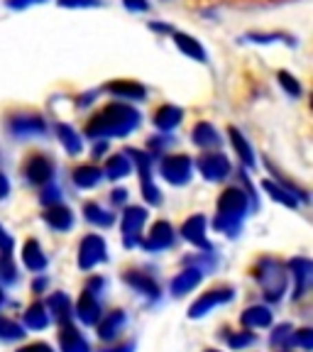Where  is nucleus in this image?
Here are the masks:
<instances>
[{
    "label": "nucleus",
    "instance_id": "f257e3e1",
    "mask_svg": "<svg viewBox=\"0 0 313 352\" xmlns=\"http://www.w3.org/2000/svg\"><path fill=\"white\" fill-rule=\"evenodd\" d=\"M140 125V113L125 103H110L86 125L88 138H122Z\"/></svg>",
    "mask_w": 313,
    "mask_h": 352
},
{
    "label": "nucleus",
    "instance_id": "f03ea898",
    "mask_svg": "<svg viewBox=\"0 0 313 352\" xmlns=\"http://www.w3.org/2000/svg\"><path fill=\"white\" fill-rule=\"evenodd\" d=\"M248 210V196L240 191V188H228L223 191L218 201V218H215V230H226L230 235H235L237 226H240V218Z\"/></svg>",
    "mask_w": 313,
    "mask_h": 352
},
{
    "label": "nucleus",
    "instance_id": "7ed1b4c3",
    "mask_svg": "<svg viewBox=\"0 0 313 352\" xmlns=\"http://www.w3.org/2000/svg\"><path fill=\"white\" fill-rule=\"evenodd\" d=\"M257 281L262 284L264 294L270 301H277L281 296V292L286 289V276H284V270H281V264L272 262V259H262L257 264Z\"/></svg>",
    "mask_w": 313,
    "mask_h": 352
},
{
    "label": "nucleus",
    "instance_id": "20e7f679",
    "mask_svg": "<svg viewBox=\"0 0 313 352\" xmlns=\"http://www.w3.org/2000/svg\"><path fill=\"white\" fill-rule=\"evenodd\" d=\"M162 176H164L169 184L182 186L191 179V160L186 154H169L164 162H162Z\"/></svg>",
    "mask_w": 313,
    "mask_h": 352
},
{
    "label": "nucleus",
    "instance_id": "39448f33",
    "mask_svg": "<svg viewBox=\"0 0 313 352\" xmlns=\"http://www.w3.org/2000/svg\"><path fill=\"white\" fill-rule=\"evenodd\" d=\"M105 259V242L98 235H86L81 240V248H78V267L81 270H91L94 264L103 262Z\"/></svg>",
    "mask_w": 313,
    "mask_h": 352
},
{
    "label": "nucleus",
    "instance_id": "423d86ee",
    "mask_svg": "<svg viewBox=\"0 0 313 352\" xmlns=\"http://www.w3.org/2000/svg\"><path fill=\"white\" fill-rule=\"evenodd\" d=\"M198 169L208 182H220L230 174V162H228L226 154H204L198 160Z\"/></svg>",
    "mask_w": 313,
    "mask_h": 352
},
{
    "label": "nucleus",
    "instance_id": "0eeeda50",
    "mask_svg": "<svg viewBox=\"0 0 313 352\" xmlns=\"http://www.w3.org/2000/svg\"><path fill=\"white\" fill-rule=\"evenodd\" d=\"M144 220H147V210L144 208H138V206L125 208L122 220H120V230H122V235H125L127 245H135V237H138L140 230H142Z\"/></svg>",
    "mask_w": 313,
    "mask_h": 352
},
{
    "label": "nucleus",
    "instance_id": "6e6552de",
    "mask_svg": "<svg viewBox=\"0 0 313 352\" xmlns=\"http://www.w3.org/2000/svg\"><path fill=\"white\" fill-rule=\"evenodd\" d=\"M25 174L32 184H50L54 176V162L44 154H32L28 166H25Z\"/></svg>",
    "mask_w": 313,
    "mask_h": 352
},
{
    "label": "nucleus",
    "instance_id": "1a4fd4ad",
    "mask_svg": "<svg viewBox=\"0 0 313 352\" xmlns=\"http://www.w3.org/2000/svg\"><path fill=\"white\" fill-rule=\"evenodd\" d=\"M182 235L186 237L191 245H196V248L211 250V242L206 240V218L204 215H193V218H188L182 226Z\"/></svg>",
    "mask_w": 313,
    "mask_h": 352
},
{
    "label": "nucleus",
    "instance_id": "9d476101",
    "mask_svg": "<svg viewBox=\"0 0 313 352\" xmlns=\"http://www.w3.org/2000/svg\"><path fill=\"white\" fill-rule=\"evenodd\" d=\"M171 240H174V230H171L169 223H164V220H160V223H154L152 230H149V235L144 237L142 248L144 250H164L171 245Z\"/></svg>",
    "mask_w": 313,
    "mask_h": 352
},
{
    "label": "nucleus",
    "instance_id": "9b49d317",
    "mask_svg": "<svg viewBox=\"0 0 313 352\" xmlns=\"http://www.w3.org/2000/svg\"><path fill=\"white\" fill-rule=\"evenodd\" d=\"M44 120L39 116H17L10 120V130L17 138H30V135H42L44 132Z\"/></svg>",
    "mask_w": 313,
    "mask_h": 352
},
{
    "label": "nucleus",
    "instance_id": "f8f14e48",
    "mask_svg": "<svg viewBox=\"0 0 313 352\" xmlns=\"http://www.w3.org/2000/svg\"><path fill=\"white\" fill-rule=\"evenodd\" d=\"M105 91L118 96V98H130V100H142L147 96L144 86H140L138 81H110L105 86Z\"/></svg>",
    "mask_w": 313,
    "mask_h": 352
},
{
    "label": "nucleus",
    "instance_id": "ddd939ff",
    "mask_svg": "<svg viewBox=\"0 0 313 352\" xmlns=\"http://www.w3.org/2000/svg\"><path fill=\"white\" fill-rule=\"evenodd\" d=\"M228 298H230V289H220V292L204 294V296L198 298V301L191 306V318H198V316H204L206 311H211V308L218 306V303L228 301Z\"/></svg>",
    "mask_w": 313,
    "mask_h": 352
},
{
    "label": "nucleus",
    "instance_id": "4468645a",
    "mask_svg": "<svg viewBox=\"0 0 313 352\" xmlns=\"http://www.w3.org/2000/svg\"><path fill=\"white\" fill-rule=\"evenodd\" d=\"M171 37H174L176 47H179V50H182L186 56H191V59H196V61H206V59H208L206 50L196 42V39L191 37V34H186V32H174Z\"/></svg>",
    "mask_w": 313,
    "mask_h": 352
},
{
    "label": "nucleus",
    "instance_id": "2eb2a0df",
    "mask_svg": "<svg viewBox=\"0 0 313 352\" xmlns=\"http://www.w3.org/2000/svg\"><path fill=\"white\" fill-rule=\"evenodd\" d=\"M184 118V110L176 108V105H162V108L154 110V125L160 127V130H171L182 122Z\"/></svg>",
    "mask_w": 313,
    "mask_h": 352
},
{
    "label": "nucleus",
    "instance_id": "dca6fc26",
    "mask_svg": "<svg viewBox=\"0 0 313 352\" xmlns=\"http://www.w3.org/2000/svg\"><path fill=\"white\" fill-rule=\"evenodd\" d=\"M44 220H47L54 230H69V228H72V223H74V215H72V210H69V208L54 204V206H50V208L44 210Z\"/></svg>",
    "mask_w": 313,
    "mask_h": 352
},
{
    "label": "nucleus",
    "instance_id": "f3484780",
    "mask_svg": "<svg viewBox=\"0 0 313 352\" xmlns=\"http://www.w3.org/2000/svg\"><path fill=\"white\" fill-rule=\"evenodd\" d=\"M76 316L83 320V323H96L100 318V308L98 301L94 298L91 292H83V296L78 298V306H76Z\"/></svg>",
    "mask_w": 313,
    "mask_h": 352
},
{
    "label": "nucleus",
    "instance_id": "a211bd4d",
    "mask_svg": "<svg viewBox=\"0 0 313 352\" xmlns=\"http://www.w3.org/2000/svg\"><path fill=\"white\" fill-rule=\"evenodd\" d=\"M22 262H25V267H28V270H32V272L44 270L47 259H44L42 248H39L37 240H28V242H25V248H22Z\"/></svg>",
    "mask_w": 313,
    "mask_h": 352
},
{
    "label": "nucleus",
    "instance_id": "6ab92c4d",
    "mask_svg": "<svg viewBox=\"0 0 313 352\" xmlns=\"http://www.w3.org/2000/svg\"><path fill=\"white\" fill-rule=\"evenodd\" d=\"M59 342H61V352H88V345L72 325H64V330L59 333Z\"/></svg>",
    "mask_w": 313,
    "mask_h": 352
},
{
    "label": "nucleus",
    "instance_id": "aec40b11",
    "mask_svg": "<svg viewBox=\"0 0 313 352\" xmlns=\"http://www.w3.org/2000/svg\"><path fill=\"white\" fill-rule=\"evenodd\" d=\"M218 132H215V127L211 122H198L193 127V144H198V147H218Z\"/></svg>",
    "mask_w": 313,
    "mask_h": 352
},
{
    "label": "nucleus",
    "instance_id": "412c9836",
    "mask_svg": "<svg viewBox=\"0 0 313 352\" xmlns=\"http://www.w3.org/2000/svg\"><path fill=\"white\" fill-rule=\"evenodd\" d=\"M100 176H103V171H100L98 166L83 164V166H78V169L74 171V182H76L78 188H94L96 184L100 182Z\"/></svg>",
    "mask_w": 313,
    "mask_h": 352
},
{
    "label": "nucleus",
    "instance_id": "4be33fe9",
    "mask_svg": "<svg viewBox=\"0 0 313 352\" xmlns=\"http://www.w3.org/2000/svg\"><path fill=\"white\" fill-rule=\"evenodd\" d=\"M228 132H230V142H233V147H235L237 157L242 160V164H245V166H255L252 147L248 144V140L242 138V132H240V130H235V127H230Z\"/></svg>",
    "mask_w": 313,
    "mask_h": 352
},
{
    "label": "nucleus",
    "instance_id": "5701e85b",
    "mask_svg": "<svg viewBox=\"0 0 313 352\" xmlns=\"http://www.w3.org/2000/svg\"><path fill=\"white\" fill-rule=\"evenodd\" d=\"M198 281H201V270H186L171 281V292H174L176 296H182V294L191 292Z\"/></svg>",
    "mask_w": 313,
    "mask_h": 352
},
{
    "label": "nucleus",
    "instance_id": "b1692460",
    "mask_svg": "<svg viewBox=\"0 0 313 352\" xmlns=\"http://www.w3.org/2000/svg\"><path fill=\"white\" fill-rule=\"evenodd\" d=\"M125 281L130 286H135L138 292L147 294V296H160V286L154 284L152 279H149L147 274H140V272H127L125 274Z\"/></svg>",
    "mask_w": 313,
    "mask_h": 352
},
{
    "label": "nucleus",
    "instance_id": "393cba45",
    "mask_svg": "<svg viewBox=\"0 0 313 352\" xmlns=\"http://www.w3.org/2000/svg\"><path fill=\"white\" fill-rule=\"evenodd\" d=\"M242 323L250 325V328H264V325L272 323V314L262 306L248 308V311L242 314Z\"/></svg>",
    "mask_w": 313,
    "mask_h": 352
},
{
    "label": "nucleus",
    "instance_id": "a878e982",
    "mask_svg": "<svg viewBox=\"0 0 313 352\" xmlns=\"http://www.w3.org/2000/svg\"><path fill=\"white\" fill-rule=\"evenodd\" d=\"M130 174V162H127V157H122V154H113L108 160V164H105V176L108 179H122V176Z\"/></svg>",
    "mask_w": 313,
    "mask_h": 352
},
{
    "label": "nucleus",
    "instance_id": "bb28decb",
    "mask_svg": "<svg viewBox=\"0 0 313 352\" xmlns=\"http://www.w3.org/2000/svg\"><path fill=\"white\" fill-rule=\"evenodd\" d=\"M56 135H59L61 144H64L69 154H78V152H81V140H78V135H76V130H74V127L56 125Z\"/></svg>",
    "mask_w": 313,
    "mask_h": 352
},
{
    "label": "nucleus",
    "instance_id": "cd10ccee",
    "mask_svg": "<svg viewBox=\"0 0 313 352\" xmlns=\"http://www.w3.org/2000/svg\"><path fill=\"white\" fill-rule=\"evenodd\" d=\"M122 323H125V316H122V311H113L108 318H103L98 323V336L100 338H113Z\"/></svg>",
    "mask_w": 313,
    "mask_h": 352
},
{
    "label": "nucleus",
    "instance_id": "c85d7f7f",
    "mask_svg": "<svg viewBox=\"0 0 313 352\" xmlns=\"http://www.w3.org/2000/svg\"><path fill=\"white\" fill-rule=\"evenodd\" d=\"M83 215H86L88 223H96V226H103V228L113 226V215L105 213V210L100 208V206H96V204H86V208H83Z\"/></svg>",
    "mask_w": 313,
    "mask_h": 352
},
{
    "label": "nucleus",
    "instance_id": "c756f323",
    "mask_svg": "<svg viewBox=\"0 0 313 352\" xmlns=\"http://www.w3.org/2000/svg\"><path fill=\"white\" fill-rule=\"evenodd\" d=\"M267 191H270V196L274 198V201H279V204H284L286 208H296V196H294L292 191H284L281 186H277V184L272 182H264L262 184Z\"/></svg>",
    "mask_w": 313,
    "mask_h": 352
},
{
    "label": "nucleus",
    "instance_id": "7c9ffc66",
    "mask_svg": "<svg viewBox=\"0 0 313 352\" xmlns=\"http://www.w3.org/2000/svg\"><path fill=\"white\" fill-rule=\"evenodd\" d=\"M25 323H28L30 328H34V330L44 328V325L50 323V318H47V314H44V306H42V303H34V306L30 308L28 314H25Z\"/></svg>",
    "mask_w": 313,
    "mask_h": 352
},
{
    "label": "nucleus",
    "instance_id": "2f4dec72",
    "mask_svg": "<svg viewBox=\"0 0 313 352\" xmlns=\"http://www.w3.org/2000/svg\"><path fill=\"white\" fill-rule=\"evenodd\" d=\"M292 270H294V276H296V281H299V292L303 289V284L308 281V276H311V262L308 259H294L292 262Z\"/></svg>",
    "mask_w": 313,
    "mask_h": 352
},
{
    "label": "nucleus",
    "instance_id": "473e14b6",
    "mask_svg": "<svg viewBox=\"0 0 313 352\" xmlns=\"http://www.w3.org/2000/svg\"><path fill=\"white\" fill-rule=\"evenodd\" d=\"M50 308L56 314V318L66 320L69 318V314H72V308H69V298L64 296V294H54V296L50 298Z\"/></svg>",
    "mask_w": 313,
    "mask_h": 352
},
{
    "label": "nucleus",
    "instance_id": "72a5a7b5",
    "mask_svg": "<svg viewBox=\"0 0 313 352\" xmlns=\"http://www.w3.org/2000/svg\"><path fill=\"white\" fill-rule=\"evenodd\" d=\"M277 78H279L281 88H284L289 96H294V98H299V96H301V86H299V81L289 72H279V74H277Z\"/></svg>",
    "mask_w": 313,
    "mask_h": 352
},
{
    "label": "nucleus",
    "instance_id": "f704fd0d",
    "mask_svg": "<svg viewBox=\"0 0 313 352\" xmlns=\"http://www.w3.org/2000/svg\"><path fill=\"white\" fill-rule=\"evenodd\" d=\"M22 328L15 323V320H8V318H0V338H8V340H17L22 338Z\"/></svg>",
    "mask_w": 313,
    "mask_h": 352
},
{
    "label": "nucleus",
    "instance_id": "c9c22d12",
    "mask_svg": "<svg viewBox=\"0 0 313 352\" xmlns=\"http://www.w3.org/2000/svg\"><path fill=\"white\" fill-rule=\"evenodd\" d=\"M61 8H98L100 0H56Z\"/></svg>",
    "mask_w": 313,
    "mask_h": 352
},
{
    "label": "nucleus",
    "instance_id": "e433bc0d",
    "mask_svg": "<svg viewBox=\"0 0 313 352\" xmlns=\"http://www.w3.org/2000/svg\"><path fill=\"white\" fill-rule=\"evenodd\" d=\"M59 196H61V191L56 186H47L42 191V204L44 206H54V204H59Z\"/></svg>",
    "mask_w": 313,
    "mask_h": 352
},
{
    "label": "nucleus",
    "instance_id": "4c0bfd02",
    "mask_svg": "<svg viewBox=\"0 0 313 352\" xmlns=\"http://www.w3.org/2000/svg\"><path fill=\"white\" fill-rule=\"evenodd\" d=\"M294 345H301L303 350H311L313 347V340H311V330H299L296 336L292 338Z\"/></svg>",
    "mask_w": 313,
    "mask_h": 352
},
{
    "label": "nucleus",
    "instance_id": "58836bf2",
    "mask_svg": "<svg viewBox=\"0 0 313 352\" xmlns=\"http://www.w3.org/2000/svg\"><path fill=\"white\" fill-rule=\"evenodd\" d=\"M142 191H144V198H147L149 204H162V193H160V188H154L149 182H142Z\"/></svg>",
    "mask_w": 313,
    "mask_h": 352
},
{
    "label": "nucleus",
    "instance_id": "ea45409f",
    "mask_svg": "<svg viewBox=\"0 0 313 352\" xmlns=\"http://www.w3.org/2000/svg\"><path fill=\"white\" fill-rule=\"evenodd\" d=\"M252 340H255V333H240V336H233L228 342H230V347H235V350H237V347L250 345Z\"/></svg>",
    "mask_w": 313,
    "mask_h": 352
},
{
    "label": "nucleus",
    "instance_id": "a19ab883",
    "mask_svg": "<svg viewBox=\"0 0 313 352\" xmlns=\"http://www.w3.org/2000/svg\"><path fill=\"white\" fill-rule=\"evenodd\" d=\"M122 3H125L127 10H138V12H147L149 10L147 0H122Z\"/></svg>",
    "mask_w": 313,
    "mask_h": 352
},
{
    "label": "nucleus",
    "instance_id": "79ce46f5",
    "mask_svg": "<svg viewBox=\"0 0 313 352\" xmlns=\"http://www.w3.org/2000/svg\"><path fill=\"white\" fill-rule=\"evenodd\" d=\"M289 330H292L289 325H279V328H277V333L272 336V345H281V342L289 338Z\"/></svg>",
    "mask_w": 313,
    "mask_h": 352
},
{
    "label": "nucleus",
    "instance_id": "37998d69",
    "mask_svg": "<svg viewBox=\"0 0 313 352\" xmlns=\"http://www.w3.org/2000/svg\"><path fill=\"white\" fill-rule=\"evenodd\" d=\"M32 3H42V0H8V6L10 8H28Z\"/></svg>",
    "mask_w": 313,
    "mask_h": 352
},
{
    "label": "nucleus",
    "instance_id": "c03bdc74",
    "mask_svg": "<svg viewBox=\"0 0 313 352\" xmlns=\"http://www.w3.org/2000/svg\"><path fill=\"white\" fill-rule=\"evenodd\" d=\"M110 196H113V204H125L127 191H125V188H118V191H113Z\"/></svg>",
    "mask_w": 313,
    "mask_h": 352
},
{
    "label": "nucleus",
    "instance_id": "a18cd8bd",
    "mask_svg": "<svg viewBox=\"0 0 313 352\" xmlns=\"http://www.w3.org/2000/svg\"><path fill=\"white\" fill-rule=\"evenodd\" d=\"M20 352H52V350L47 345H42V342H34V345L25 347V350H20Z\"/></svg>",
    "mask_w": 313,
    "mask_h": 352
},
{
    "label": "nucleus",
    "instance_id": "49530a36",
    "mask_svg": "<svg viewBox=\"0 0 313 352\" xmlns=\"http://www.w3.org/2000/svg\"><path fill=\"white\" fill-rule=\"evenodd\" d=\"M8 191H10V184H8V179L3 174H0V198H6Z\"/></svg>",
    "mask_w": 313,
    "mask_h": 352
},
{
    "label": "nucleus",
    "instance_id": "de8ad7c7",
    "mask_svg": "<svg viewBox=\"0 0 313 352\" xmlns=\"http://www.w3.org/2000/svg\"><path fill=\"white\" fill-rule=\"evenodd\" d=\"M105 152V144H96V149H94V154L98 157V154H103Z\"/></svg>",
    "mask_w": 313,
    "mask_h": 352
},
{
    "label": "nucleus",
    "instance_id": "09e8293b",
    "mask_svg": "<svg viewBox=\"0 0 313 352\" xmlns=\"http://www.w3.org/2000/svg\"><path fill=\"white\" fill-rule=\"evenodd\" d=\"M0 242H3V245H8V242H10V240L6 237V232H3V228H0Z\"/></svg>",
    "mask_w": 313,
    "mask_h": 352
},
{
    "label": "nucleus",
    "instance_id": "8fccbe9b",
    "mask_svg": "<svg viewBox=\"0 0 313 352\" xmlns=\"http://www.w3.org/2000/svg\"><path fill=\"white\" fill-rule=\"evenodd\" d=\"M0 301H3V294H0Z\"/></svg>",
    "mask_w": 313,
    "mask_h": 352
},
{
    "label": "nucleus",
    "instance_id": "3c124183",
    "mask_svg": "<svg viewBox=\"0 0 313 352\" xmlns=\"http://www.w3.org/2000/svg\"><path fill=\"white\" fill-rule=\"evenodd\" d=\"M208 352H213V350H208Z\"/></svg>",
    "mask_w": 313,
    "mask_h": 352
}]
</instances>
